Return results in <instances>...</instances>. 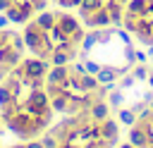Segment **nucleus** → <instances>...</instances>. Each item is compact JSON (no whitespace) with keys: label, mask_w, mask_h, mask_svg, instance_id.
<instances>
[{"label":"nucleus","mask_w":153,"mask_h":148,"mask_svg":"<svg viewBox=\"0 0 153 148\" xmlns=\"http://www.w3.org/2000/svg\"><path fill=\"white\" fill-rule=\"evenodd\" d=\"M117 134H120V127H117V122L115 119H103L100 122V138H117Z\"/></svg>","instance_id":"nucleus-7"},{"label":"nucleus","mask_w":153,"mask_h":148,"mask_svg":"<svg viewBox=\"0 0 153 148\" xmlns=\"http://www.w3.org/2000/svg\"><path fill=\"white\" fill-rule=\"evenodd\" d=\"M105 5V0H81V5L76 7L79 10V17L84 19V17H88L91 12H96V10H100Z\"/></svg>","instance_id":"nucleus-8"},{"label":"nucleus","mask_w":153,"mask_h":148,"mask_svg":"<svg viewBox=\"0 0 153 148\" xmlns=\"http://www.w3.org/2000/svg\"><path fill=\"white\" fill-rule=\"evenodd\" d=\"M131 74H134L136 81H146L148 74H151V67L143 64V62H134V64H131Z\"/></svg>","instance_id":"nucleus-14"},{"label":"nucleus","mask_w":153,"mask_h":148,"mask_svg":"<svg viewBox=\"0 0 153 148\" xmlns=\"http://www.w3.org/2000/svg\"><path fill=\"white\" fill-rule=\"evenodd\" d=\"M117 148H136V146H134V143H129V141H127V143H120V146H117Z\"/></svg>","instance_id":"nucleus-22"},{"label":"nucleus","mask_w":153,"mask_h":148,"mask_svg":"<svg viewBox=\"0 0 153 148\" xmlns=\"http://www.w3.org/2000/svg\"><path fill=\"white\" fill-rule=\"evenodd\" d=\"M143 12H146V0H129L124 7V14H131V17H141Z\"/></svg>","instance_id":"nucleus-11"},{"label":"nucleus","mask_w":153,"mask_h":148,"mask_svg":"<svg viewBox=\"0 0 153 148\" xmlns=\"http://www.w3.org/2000/svg\"><path fill=\"white\" fill-rule=\"evenodd\" d=\"M88 115H91L93 122L108 119V117H110V105H108V100H96V103L88 107Z\"/></svg>","instance_id":"nucleus-5"},{"label":"nucleus","mask_w":153,"mask_h":148,"mask_svg":"<svg viewBox=\"0 0 153 148\" xmlns=\"http://www.w3.org/2000/svg\"><path fill=\"white\" fill-rule=\"evenodd\" d=\"M117 122L124 124V127H134L136 124V112L131 107H120L117 110Z\"/></svg>","instance_id":"nucleus-10"},{"label":"nucleus","mask_w":153,"mask_h":148,"mask_svg":"<svg viewBox=\"0 0 153 148\" xmlns=\"http://www.w3.org/2000/svg\"><path fill=\"white\" fill-rule=\"evenodd\" d=\"M100 84H98V76L96 74H81V88H84V93H93L96 88H98Z\"/></svg>","instance_id":"nucleus-12"},{"label":"nucleus","mask_w":153,"mask_h":148,"mask_svg":"<svg viewBox=\"0 0 153 148\" xmlns=\"http://www.w3.org/2000/svg\"><path fill=\"white\" fill-rule=\"evenodd\" d=\"M81 21H84L88 29H105V26H112L110 14H108V10H105V7H100V10L91 12V14H88V17H84Z\"/></svg>","instance_id":"nucleus-2"},{"label":"nucleus","mask_w":153,"mask_h":148,"mask_svg":"<svg viewBox=\"0 0 153 148\" xmlns=\"http://www.w3.org/2000/svg\"><path fill=\"white\" fill-rule=\"evenodd\" d=\"M105 100H108V105H110V107H122V105H124V91L117 86V88H112V91L108 93V98H105Z\"/></svg>","instance_id":"nucleus-13"},{"label":"nucleus","mask_w":153,"mask_h":148,"mask_svg":"<svg viewBox=\"0 0 153 148\" xmlns=\"http://www.w3.org/2000/svg\"><path fill=\"white\" fill-rule=\"evenodd\" d=\"M84 67H86V72H88V74H98L103 64H100L98 60H91V57H86V60H84Z\"/></svg>","instance_id":"nucleus-17"},{"label":"nucleus","mask_w":153,"mask_h":148,"mask_svg":"<svg viewBox=\"0 0 153 148\" xmlns=\"http://www.w3.org/2000/svg\"><path fill=\"white\" fill-rule=\"evenodd\" d=\"M10 103H17L14 100V93H12V88H10L7 81H0V107L2 105H10Z\"/></svg>","instance_id":"nucleus-15"},{"label":"nucleus","mask_w":153,"mask_h":148,"mask_svg":"<svg viewBox=\"0 0 153 148\" xmlns=\"http://www.w3.org/2000/svg\"><path fill=\"white\" fill-rule=\"evenodd\" d=\"M7 124V129L14 134V136H19L22 141H29V138H33V136H38L41 131L36 129V122H33V117L31 115H26V112H17L12 119H7L5 122Z\"/></svg>","instance_id":"nucleus-1"},{"label":"nucleus","mask_w":153,"mask_h":148,"mask_svg":"<svg viewBox=\"0 0 153 148\" xmlns=\"http://www.w3.org/2000/svg\"><path fill=\"white\" fill-rule=\"evenodd\" d=\"M129 143H134L136 148H148L151 146V138H148V134H146V129L141 124L129 127Z\"/></svg>","instance_id":"nucleus-3"},{"label":"nucleus","mask_w":153,"mask_h":148,"mask_svg":"<svg viewBox=\"0 0 153 148\" xmlns=\"http://www.w3.org/2000/svg\"><path fill=\"white\" fill-rule=\"evenodd\" d=\"M134 60L146 64V62H148V53H143V50H136V53H134Z\"/></svg>","instance_id":"nucleus-19"},{"label":"nucleus","mask_w":153,"mask_h":148,"mask_svg":"<svg viewBox=\"0 0 153 148\" xmlns=\"http://www.w3.org/2000/svg\"><path fill=\"white\" fill-rule=\"evenodd\" d=\"M50 107L55 112H67L69 110V93H57L50 98Z\"/></svg>","instance_id":"nucleus-9"},{"label":"nucleus","mask_w":153,"mask_h":148,"mask_svg":"<svg viewBox=\"0 0 153 148\" xmlns=\"http://www.w3.org/2000/svg\"><path fill=\"white\" fill-rule=\"evenodd\" d=\"M7 24H10V19H7V17H5V14H2V12H0V29H5V26H7Z\"/></svg>","instance_id":"nucleus-21"},{"label":"nucleus","mask_w":153,"mask_h":148,"mask_svg":"<svg viewBox=\"0 0 153 148\" xmlns=\"http://www.w3.org/2000/svg\"><path fill=\"white\" fill-rule=\"evenodd\" d=\"M0 134H2V117H0Z\"/></svg>","instance_id":"nucleus-25"},{"label":"nucleus","mask_w":153,"mask_h":148,"mask_svg":"<svg viewBox=\"0 0 153 148\" xmlns=\"http://www.w3.org/2000/svg\"><path fill=\"white\" fill-rule=\"evenodd\" d=\"M117 86H120L122 91H127V88H131V86H136V79H134V74L129 72V74H124V76H120V79H117Z\"/></svg>","instance_id":"nucleus-16"},{"label":"nucleus","mask_w":153,"mask_h":148,"mask_svg":"<svg viewBox=\"0 0 153 148\" xmlns=\"http://www.w3.org/2000/svg\"><path fill=\"white\" fill-rule=\"evenodd\" d=\"M146 81H148V88H151V91H153V72H151V74H148V79H146Z\"/></svg>","instance_id":"nucleus-23"},{"label":"nucleus","mask_w":153,"mask_h":148,"mask_svg":"<svg viewBox=\"0 0 153 148\" xmlns=\"http://www.w3.org/2000/svg\"><path fill=\"white\" fill-rule=\"evenodd\" d=\"M22 148H43V143H41V141H33V138H29V141H26Z\"/></svg>","instance_id":"nucleus-20"},{"label":"nucleus","mask_w":153,"mask_h":148,"mask_svg":"<svg viewBox=\"0 0 153 148\" xmlns=\"http://www.w3.org/2000/svg\"><path fill=\"white\" fill-rule=\"evenodd\" d=\"M41 143H43V148H57V146H60V141H57V138H55L50 131H45V134H43Z\"/></svg>","instance_id":"nucleus-18"},{"label":"nucleus","mask_w":153,"mask_h":148,"mask_svg":"<svg viewBox=\"0 0 153 148\" xmlns=\"http://www.w3.org/2000/svg\"><path fill=\"white\" fill-rule=\"evenodd\" d=\"M105 2H117V5H124V7H127V2H129V0H105Z\"/></svg>","instance_id":"nucleus-24"},{"label":"nucleus","mask_w":153,"mask_h":148,"mask_svg":"<svg viewBox=\"0 0 153 148\" xmlns=\"http://www.w3.org/2000/svg\"><path fill=\"white\" fill-rule=\"evenodd\" d=\"M148 148H153V141H151V146H148Z\"/></svg>","instance_id":"nucleus-26"},{"label":"nucleus","mask_w":153,"mask_h":148,"mask_svg":"<svg viewBox=\"0 0 153 148\" xmlns=\"http://www.w3.org/2000/svg\"><path fill=\"white\" fill-rule=\"evenodd\" d=\"M96 76H98V84H112V81H117V79H120V76H117L115 64H103V67H100V72H98Z\"/></svg>","instance_id":"nucleus-6"},{"label":"nucleus","mask_w":153,"mask_h":148,"mask_svg":"<svg viewBox=\"0 0 153 148\" xmlns=\"http://www.w3.org/2000/svg\"><path fill=\"white\" fill-rule=\"evenodd\" d=\"M69 76V64H53L45 74V84H62Z\"/></svg>","instance_id":"nucleus-4"}]
</instances>
